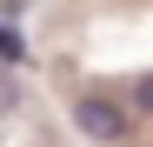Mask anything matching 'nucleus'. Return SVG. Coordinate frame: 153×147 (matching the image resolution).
<instances>
[{
	"label": "nucleus",
	"mask_w": 153,
	"mask_h": 147,
	"mask_svg": "<svg viewBox=\"0 0 153 147\" xmlns=\"http://www.w3.org/2000/svg\"><path fill=\"white\" fill-rule=\"evenodd\" d=\"M67 114L93 147H126L133 140V107L113 100V94H80V100H67Z\"/></svg>",
	"instance_id": "f257e3e1"
},
{
	"label": "nucleus",
	"mask_w": 153,
	"mask_h": 147,
	"mask_svg": "<svg viewBox=\"0 0 153 147\" xmlns=\"http://www.w3.org/2000/svg\"><path fill=\"white\" fill-rule=\"evenodd\" d=\"M13 100H20V87H13V74H0V114H13Z\"/></svg>",
	"instance_id": "20e7f679"
},
{
	"label": "nucleus",
	"mask_w": 153,
	"mask_h": 147,
	"mask_svg": "<svg viewBox=\"0 0 153 147\" xmlns=\"http://www.w3.org/2000/svg\"><path fill=\"white\" fill-rule=\"evenodd\" d=\"M0 67H27V40H20V27L7 14H0Z\"/></svg>",
	"instance_id": "f03ea898"
},
{
	"label": "nucleus",
	"mask_w": 153,
	"mask_h": 147,
	"mask_svg": "<svg viewBox=\"0 0 153 147\" xmlns=\"http://www.w3.org/2000/svg\"><path fill=\"white\" fill-rule=\"evenodd\" d=\"M126 107H133L140 120H153V74H140V80H133V94H126Z\"/></svg>",
	"instance_id": "7ed1b4c3"
}]
</instances>
